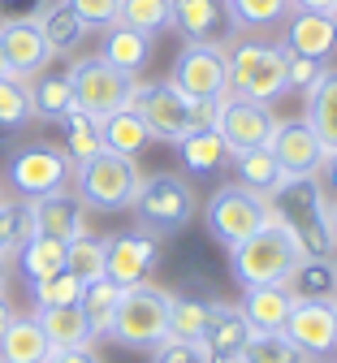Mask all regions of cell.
Returning a JSON list of instances; mask_svg holds the SVG:
<instances>
[{"instance_id": "8d00e7d4", "label": "cell", "mask_w": 337, "mask_h": 363, "mask_svg": "<svg viewBox=\"0 0 337 363\" xmlns=\"http://www.w3.org/2000/svg\"><path fill=\"white\" fill-rule=\"evenodd\" d=\"M65 272H74L78 281H95V277H104V238H95V234H78L74 242H65Z\"/></svg>"}, {"instance_id": "3957f363", "label": "cell", "mask_w": 337, "mask_h": 363, "mask_svg": "<svg viewBox=\"0 0 337 363\" xmlns=\"http://www.w3.org/2000/svg\"><path fill=\"white\" fill-rule=\"evenodd\" d=\"M130 212L138 220L143 234L152 238H173L182 234L199 212V199H195V186L177 173H148L138 182V191L130 199Z\"/></svg>"}, {"instance_id": "cb8c5ba5", "label": "cell", "mask_w": 337, "mask_h": 363, "mask_svg": "<svg viewBox=\"0 0 337 363\" xmlns=\"http://www.w3.org/2000/svg\"><path fill=\"white\" fill-rule=\"evenodd\" d=\"M177 152H182V164L195 173V177H212L229 164L233 147L221 139V130L208 125V130H190L186 139H177Z\"/></svg>"}, {"instance_id": "c3c4849f", "label": "cell", "mask_w": 337, "mask_h": 363, "mask_svg": "<svg viewBox=\"0 0 337 363\" xmlns=\"http://www.w3.org/2000/svg\"><path fill=\"white\" fill-rule=\"evenodd\" d=\"M316 177H320L324 195H333V199H337V152H328V156H324V164H320V173H316Z\"/></svg>"}, {"instance_id": "5b68a950", "label": "cell", "mask_w": 337, "mask_h": 363, "mask_svg": "<svg viewBox=\"0 0 337 363\" xmlns=\"http://www.w3.org/2000/svg\"><path fill=\"white\" fill-rule=\"evenodd\" d=\"M169 303H173V294L152 286V281L126 290L104 337H113L126 350H152L156 342L169 337Z\"/></svg>"}, {"instance_id": "2e32d148", "label": "cell", "mask_w": 337, "mask_h": 363, "mask_svg": "<svg viewBox=\"0 0 337 363\" xmlns=\"http://www.w3.org/2000/svg\"><path fill=\"white\" fill-rule=\"evenodd\" d=\"M169 26L186 43H221L233 35L225 0H169Z\"/></svg>"}, {"instance_id": "277c9868", "label": "cell", "mask_w": 337, "mask_h": 363, "mask_svg": "<svg viewBox=\"0 0 337 363\" xmlns=\"http://www.w3.org/2000/svg\"><path fill=\"white\" fill-rule=\"evenodd\" d=\"M138 182H143V173H138L134 156H117L109 147L95 152L82 164H74V195L91 212H121V208H130Z\"/></svg>"}, {"instance_id": "11a10c76", "label": "cell", "mask_w": 337, "mask_h": 363, "mask_svg": "<svg viewBox=\"0 0 337 363\" xmlns=\"http://www.w3.org/2000/svg\"><path fill=\"white\" fill-rule=\"evenodd\" d=\"M311 363H337V359H328V354H324V359H311Z\"/></svg>"}, {"instance_id": "f35d334b", "label": "cell", "mask_w": 337, "mask_h": 363, "mask_svg": "<svg viewBox=\"0 0 337 363\" xmlns=\"http://www.w3.org/2000/svg\"><path fill=\"white\" fill-rule=\"evenodd\" d=\"M238 363H311L285 333H255L247 350L238 354Z\"/></svg>"}, {"instance_id": "ac0fdd59", "label": "cell", "mask_w": 337, "mask_h": 363, "mask_svg": "<svg viewBox=\"0 0 337 363\" xmlns=\"http://www.w3.org/2000/svg\"><path fill=\"white\" fill-rule=\"evenodd\" d=\"M281 48L290 52H303V57H316V61H328L337 52V22L333 13H316V9H290L281 26Z\"/></svg>"}, {"instance_id": "6f0895ef", "label": "cell", "mask_w": 337, "mask_h": 363, "mask_svg": "<svg viewBox=\"0 0 337 363\" xmlns=\"http://www.w3.org/2000/svg\"><path fill=\"white\" fill-rule=\"evenodd\" d=\"M328 13H333V22H337V5H333V9H328Z\"/></svg>"}, {"instance_id": "f546056e", "label": "cell", "mask_w": 337, "mask_h": 363, "mask_svg": "<svg viewBox=\"0 0 337 363\" xmlns=\"http://www.w3.org/2000/svg\"><path fill=\"white\" fill-rule=\"evenodd\" d=\"M35 320L43 329V337L53 342V350H65V346H91L95 333L87 325V315L78 307H39Z\"/></svg>"}, {"instance_id": "f907efd6", "label": "cell", "mask_w": 337, "mask_h": 363, "mask_svg": "<svg viewBox=\"0 0 337 363\" xmlns=\"http://www.w3.org/2000/svg\"><path fill=\"white\" fill-rule=\"evenodd\" d=\"M337 0H294V9H316V13H328Z\"/></svg>"}, {"instance_id": "9f6ffc18", "label": "cell", "mask_w": 337, "mask_h": 363, "mask_svg": "<svg viewBox=\"0 0 337 363\" xmlns=\"http://www.w3.org/2000/svg\"><path fill=\"white\" fill-rule=\"evenodd\" d=\"M333 320H337V298H333Z\"/></svg>"}, {"instance_id": "4fadbf2b", "label": "cell", "mask_w": 337, "mask_h": 363, "mask_svg": "<svg viewBox=\"0 0 337 363\" xmlns=\"http://www.w3.org/2000/svg\"><path fill=\"white\" fill-rule=\"evenodd\" d=\"M221 139L233 147V152H247V147H268L272 130H277V117L268 104H255V100H243V96H229L221 100L216 108V121Z\"/></svg>"}, {"instance_id": "60d3db41", "label": "cell", "mask_w": 337, "mask_h": 363, "mask_svg": "<svg viewBox=\"0 0 337 363\" xmlns=\"http://www.w3.org/2000/svg\"><path fill=\"white\" fill-rule=\"evenodd\" d=\"M117 22L143 35H160L169 30V0H121Z\"/></svg>"}, {"instance_id": "d6a6232c", "label": "cell", "mask_w": 337, "mask_h": 363, "mask_svg": "<svg viewBox=\"0 0 337 363\" xmlns=\"http://www.w3.org/2000/svg\"><path fill=\"white\" fill-rule=\"evenodd\" d=\"M100 134H104V147L117 152V156H138L143 147L152 143L148 125H143V117L134 108H117V113L100 117Z\"/></svg>"}, {"instance_id": "484cf974", "label": "cell", "mask_w": 337, "mask_h": 363, "mask_svg": "<svg viewBox=\"0 0 337 363\" xmlns=\"http://www.w3.org/2000/svg\"><path fill=\"white\" fill-rule=\"evenodd\" d=\"M285 290L294 294V303H333L337 298V268L333 259H299L294 272L285 277Z\"/></svg>"}, {"instance_id": "1f68e13d", "label": "cell", "mask_w": 337, "mask_h": 363, "mask_svg": "<svg viewBox=\"0 0 337 363\" xmlns=\"http://www.w3.org/2000/svg\"><path fill=\"white\" fill-rule=\"evenodd\" d=\"M121 286L117 281H109V277H95V281H82V294H78V311L87 315V325H91V333L95 337H104L109 333V325H113V315H117V307H121Z\"/></svg>"}, {"instance_id": "9c48e42d", "label": "cell", "mask_w": 337, "mask_h": 363, "mask_svg": "<svg viewBox=\"0 0 337 363\" xmlns=\"http://www.w3.org/2000/svg\"><path fill=\"white\" fill-rule=\"evenodd\" d=\"M268 216H272V208H268V199H260V195H251V191H243V186H221V191H212V199H208V208H204V220H208V234L225 247V251H233L238 242H247L260 225H268Z\"/></svg>"}, {"instance_id": "db71d44e", "label": "cell", "mask_w": 337, "mask_h": 363, "mask_svg": "<svg viewBox=\"0 0 337 363\" xmlns=\"http://www.w3.org/2000/svg\"><path fill=\"white\" fill-rule=\"evenodd\" d=\"M13 69H9V61H5V48H0V78H9Z\"/></svg>"}, {"instance_id": "ab89813d", "label": "cell", "mask_w": 337, "mask_h": 363, "mask_svg": "<svg viewBox=\"0 0 337 363\" xmlns=\"http://www.w3.org/2000/svg\"><path fill=\"white\" fill-rule=\"evenodd\" d=\"M204 320H208V298H186V294H173V303H169V337L199 342Z\"/></svg>"}, {"instance_id": "83f0119b", "label": "cell", "mask_w": 337, "mask_h": 363, "mask_svg": "<svg viewBox=\"0 0 337 363\" xmlns=\"http://www.w3.org/2000/svg\"><path fill=\"white\" fill-rule=\"evenodd\" d=\"M53 354V342L43 337L35 315H13V325L0 337V363H43Z\"/></svg>"}, {"instance_id": "52a82bcc", "label": "cell", "mask_w": 337, "mask_h": 363, "mask_svg": "<svg viewBox=\"0 0 337 363\" xmlns=\"http://www.w3.org/2000/svg\"><path fill=\"white\" fill-rule=\"evenodd\" d=\"M169 82L182 91V96L190 104H221L233 96V86H229V57H225V43H186V48L177 52L173 61V74Z\"/></svg>"}, {"instance_id": "d590c367", "label": "cell", "mask_w": 337, "mask_h": 363, "mask_svg": "<svg viewBox=\"0 0 337 363\" xmlns=\"http://www.w3.org/2000/svg\"><path fill=\"white\" fill-rule=\"evenodd\" d=\"M35 121L31 113V91H26V78H0V130L13 134V130H26Z\"/></svg>"}, {"instance_id": "4dcf8cb0", "label": "cell", "mask_w": 337, "mask_h": 363, "mask_svg": "<svg viewBox=\"0 0 337 363\" xmlns=\"http://www.w3.org/2000/svg\"><path fill=\"white\" fill-rule=\"evenodd\" d=\"M229 9V26L233 30H251V35H264V30H277L290 18L294 0H225Z\"/></svg>"}, {"instance_id": "7dc6e473", "label": "cell", "mask_w": 337, "mask_h": 363, "mask_svg": "<svg viewBox=\"0 0 337 363\" xmlns=\"http://www.w3.org/2000/svg\"><path fill=\"white\" fill-rule=\"evenodd\" d=\"M43 363H104V359L95 354L91 346H65V350H53Z\"/></svg>"}, {"instance_id": "e0dca14e", "label": "cell", "mask_w": 337, "mask_h": 363, "mask_svg": "<svg viewBox=\"0 0 337 363\" xmlns=\"http://www.w3.org/2000/svg\"><path fill=\"white\" fill-rule=\"evenodd\" d=\"M307 359H324L337 350V320H333V303H294L290 320L281 329Z\"/></svg>"}, {"instance_id": "f6af8a7d", "label": "cell", "mask_w": 337, "mask_h": 363, "mask_svg": "<svg viewBox=\"0 0 337 363\" xmlns=\"http://www.w3.org/2000/svg\"><path fill=\"white\" fill-rule=\"evenodd\" d=\"M65 5H70L87 26H100V30H109V26L117 22V13H121V0H65Z\"/></svg>"}, {"instance_id": "8992f818", "label": "cell", "mask_w": 337, "mask_h": 363, "mask_svg": "<svg viewBox=\"0 0 337 363\" xmlns=\"http://www.w3.org/2000/svg\"><path fill=\"white\" fill-rule=\"evenodd\" d=\"M225 57H229L233 96L255 100V104H272L285 96V61H281L277 43L238 39V43H225Z\"/></svg>"}, {"instance_id": "ffe728a7", "label": "cell", "mask_w": 337, "mask_h": 363, "mask_svg": "<svg viewBox=\"0 0 337 363\" xmlns=\"http://www.w3.org/2000/svg\"><path fill=\"white\" fill-rule=\"evenodd\" d=\"M0 48H5L13 78H35L53 61V48H48L39 22H0Z\"/></svg>"}, {"instance_id": "f5cc1de1", "label": "cell", "mask_w": 337, "mask_h": 363, "mask_svg": "<svg viewBox=\"0 0 337 363\" xmlns=\"http://www.w3.org/2000/svg\"><path fill=\"white\" fill-rule=\"evenodd\" d=\"M328 230H333V242H337V203H328Z\"/></svg>"}, {"instance_id": "d4e9b609", "label": "cell", "mask_w": 337, "mask_h": 363, "mask_svg": "<svg viewBox=\"0 0 337 363\" xmlns=\"http://www.w3.org/2000/svg\"><path fill=\"white\" fill-rule=\"evenodd\" d=\"M39 30H43V39H48V48H53V57H70V52H78L82 43H87V22L65 5V0H57V5H48L39 18Z\"/></svg>"}, {"instance_id": "44dd1931", "label": "cell", "mask_w": 337, "mask_h": 363, "mask_svg": "<svg viewBox=\"0 0 337 363\" xmlns=\"http://www.w3.org/2000/svg\"><path fill=\"white\" fill-rule=\"evenodd\" d=\"M238 307H243L251 333H281L285 320H290V311H294V294L285 290V281H277V286H251Z\"/></svg>"}, {"instance_id": "7bdbcfd3", "label": "cell", "mask_w": 337, "mask_h": 363, "mask_svg": "<svg viewBox=\"0 0 337 363\" xmlns=\"http://www.w3.org/2000/svg\"><path fill=\"white\" fill-rule=\"evenodd\" d=\"M281 61H285V91H303V96L320 82V74L328 69L324 61L303 57V52H290V48H281Z\"/></svg>"}, {"instance_id": "680465c9", "label": "cell", "mask_w": 337, "mask_h": 363, "mask_svg": "<svg viewBox=\"0 0 337 363\" xmlns=\"http://www.w3.org/2000/svg\"><path fill=\"white\" fill-rule=\"evenodd\" d=\"M333 268H337V255H333Z\"/></svg>"}, {"instance_id": "603a6c76", "label": "cell", "mask_w": 337, "mask_h": 363, "mask_svg": "<svg viewBox=\"0 0 337 363\" xmlns=\"http://www.w3.org/2000/svg\"><path fill=\"white\" fill-rule=\"evenodd\" d=\"M100 57L109 61V65H117L121 74H143L152 65V35H143V30H130V26H121V22H113L109 30H104V48H100Z\"/></svg>"}, {"instance_id": "bcb514c9", "label": "cell", "mask_w": 337, "mask_h": 363, "mask_svg": "<svg viewBox=\"0 0 337 363\" xmlns=\"http://www.w3.org/2000/svg\"><path fill=\"white\" fill-rule=\"evenodd\" d=\"M53 0H0V22H35Z\"/></svg>"}, {"instance_id": "d6986e66", "label": "cell", "mask_w": 337, "mask_h": 363, "mask_svg": "<svg viewBox=\"0 0 337 363\" xmlns=\"http://www.w3.org/2000/svg\"><path fill=\"white\" fill-rule=\"evenodd\" d=\"M31 216H35V234L57 238V242H74L78 234H87V208L74 191H57L43 199H26Z\"/></svg>"}, {"instance_id": "ba28073f", "label": "cell", "mask_w": 337, "mask_h": 363, "mask_svg": "<svg viewBox=\"0 0 337 363\" xmlns=\"http://www.w3.org/2000/svg\"><path fill=\"white\" fill-rule=\"evenodd\" d=\"M65 74H70V86H74V104L91 117H109L117 108H130L134 82H138L134 74H121L104 57H78Z\"/></svg>"}, {"instance_id": "8fae6325", "label": "cell", "mask_w": 337, "mask_h": 363, "mask_svg": "<svg viewBox=\"0 0 337 363\" xmlns=\"http://www.w3.org/2000/svg\"><path fill=\"white\" fill-rule=\"evenodd\" d=\"M70 177H74V164L53 143H26L9 156V186L22 199H43V195L70 191Z\"/></svg>"}, {"instance_id": "816d5d0a", "label": "cell", "mask_w": 337, "mask_h": 363, "mask_svg": "<svg viewBox=\"0 0 337 363\" xmlns=\"http://www.w3.org/2000/svg\"><path fill=\"white\" fill-rule=\"evenodd\" d=\"M5 286H9V259L0 255V294H5Z\"/></svg>"}, {"instance_id": "f1b7e54d", "label": "cell", "mask_w": 337, "mask_h": 363, "mask_svg": "<svg viewBox=\"0 0 337 363\" xmlns=\"http://www.w3.org/2000/svg\"><path fill=\"white\" fill-rule=\"evenodd\" d=\"M26 91H31V113L43 117V121H61L65 113H74V86H70V74H35L26 78Z\"/></svg>"}, {"instance_id": "e575fe53", "label": "cell", "mask_w": 337, "mask_h": 363, "mask_svg": "<svg viewBox=\"0 0 337 363\" xmlns=\"http://www.w3.org/2000/svg\"><path fill=\"white\" fill-rule=\"evenodd\" d=\"M18 268H22V277H26V281H43V277H53V272H61V268H65V242L35 234V238L18 251Z\"/></svg>"}, {"instance_id": "4316f807", "label": "cell", "mask_w": 337, "mask_h": 363, "mask_svg": "<svg viewBox=\"0 0 337 363\" xmlns=\"http://www.w3.org/2000/svg\"><path fill=\"white\" fill-rule=\"evenodd\" d=\"M324 152H337V69H324L320 82L307 91V117H303Z\"/></svg>"}, {"instance_id": "b9f144b4", "label": "cell", "mask_w": 337, "mask_h": 363, "mask_svg": "<svg viewBox=\"0 0 337 363\" xmlns=\"http://www.w3.org/2000/svg\"><path fill=\"white\" fill-rule=\"evenodd\" d=\"M78 294H82V281L74 272H53L43 281H31V298H35V311L39 307H78Z\"/></svg>"}, {"instance_id": "74e56055", "label": "cell", "mask_w": 337, "mask_h": 363, "mask_svg": "<svg viewBox=\"0 0 337 363\" xmlns=\"http://www.w3.org/2000/svg\"><path fill=\"white\" fill-rule=\"evenodd\" d=\"M35 238L31 203H5L0 199V255H18Z\"/></svg>"}, {"instance_id": "7c38bea8", "label": "cell", "mask_w": 337, "mask_h": 363, "mask_svg": "<svg viewBox=\"0 0 337 363\" xmlns=\"http://www.w3.org/2000/svg\"><path fill=\"white\" fill-rule=\"evenodd\" d=\"M156 264H160V238H152V234L126 230V234L104 238V277L117 281L121 290L148 286Z\"/></svg>"}, {"instance_id": "7a4b0ae2", "label": "cell", "mask_w": 337, "mask_h": 363, "mask_svg": "<svg viewBox=\"0 0 337 363\" xmlns=\"http://www.w3.org/2000/svg\"><path fill=\"white\" fill-rule=\"evenodd\" d=\"M299 259H303V247H299L294 230L285 220L268 216V225H260L247 242H238L229 251V272H233V281L243 286V290H251V286H277V281H285L294 272Z\"/></svg>"}, {"instance_id": "6da1fadb", "label": "cell", "mask_w": 337, "mask_h": 363, "mask_svg": "<svg viewBox=\"0 0 337 363\" xmlns=\"http://www.w3.org/2000/svg\"><path fill=\"white\" fill-rule=\"evenodd\" d=\"M268 208H272L277 220H285L294 230L307 259H333L337 255V242H333V230H328V195H324L316 173L285 177L277 186V195L268 199Z\"/></svg>"}, {"instance_id": "30bf717a", "label": "cell", "mask_w": 337, "mask_h": 363, "mask_svg": "<svg viewBox=\"0 0 337 363\" xmlns=\"http://www.w3.org/2000/svg\"><path fill=\"white\" fill-rule=\"evenodd\" d=\"M130 108L143 117L152 139L160 143H177L195 130V104H190L182 91L165 78V82H134V96H130Z\"/></svg>"}, {"instance_id": "5bb4252c", "label": "cell", "mask_w": 337, "mask_h": 363, "mask_svg": "<svg viewBox=\"0 0 337 363\" xmlns=\"http://www.w3.org/2000/svg\"><path fill=\"white\" fill-rule=\"evenodd\" d=\"M251 325L238 303H208V320L199 333V346L208 354V363H238V354L251 342Z\"/></svg>"}, {"instance_id": "ee69618b", "label": "cell", "mask_w": 337, "mask_h": 363, "mask_svg": "<svg viewBox=\"0 0 337 363\" xmlns=\"http://www.w3.org/2000/svg\"><path fill=\"white\" fill-rule=\"evenodd\" d=\"M152 363H208L199 342H182V337H165L152 346Z\"/></svg>"}, {"instance_id": "9a60e30c", "label": "cell", "mask_w": 337, "mask_h": 363, "mask_svg": "<svg viewBox=\"0 0 337 363\" xmlns=\"http://www.w3.org/2000/svg\"><path fill=\"white\" fill-rule=\"evenodd\" d=\"M268 152L272 160L281 164V173H290V177H307V173H320L324 164V143L316 139V130L299 117V121H277L272 130V139H268Z\"/></svg>"}, {"instance_id": "7402d4cb", "label": "cell", "mask_w": 337, "mask_h": 363, "mask_svg": "<svg viewBox=\"0 0 337 363\" xmlns=\"http://www.w3.org/2000/svg\"><path fill=\"white\" fill-rule=\"evenodd\" d=\"M229 169H233V186H243V191H251V195H260V199H272L277 186L290 177V173H281V164L272 160L268 147L233 152V156H229Z\"/></svg>"}, {"instance_id": "681fc988", "label": "cell", "mask_w": 337, "mask_h": 363, "mask_svg": "<svg viewBox=\"0 0 337 363\" xmlns=\"http://www.w3.org/2000/svg\"><path fill=\"white\" fill-rule=\"evenodd\" d=\"M13 315H18V311L9 307V298H5V294H0V337H5V329L13 325Z\"/></svg>"}, {"instance_id": "836d02e7", "label": "cell", "mask_w": 337, "mask_h": 363, "mask_svg": "<svg viewBox=\"0 0 337 363\" xmlns=\"http://www.w3.org/2000/svg\"><path fill=\"white\" fill-rule=\"evenodd\" d=\"M61 134H65V156H70V164H82V160H91L95 152H104V134H100V117H91V113H82V108H74V113H65L61 117Z\"/></svg>"}]
</instances>
